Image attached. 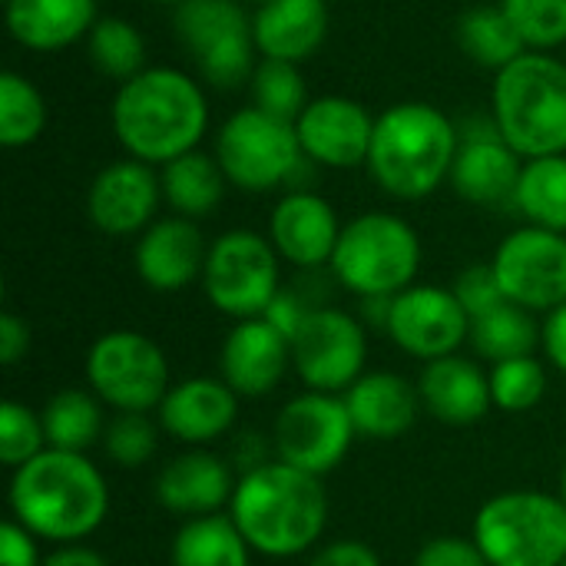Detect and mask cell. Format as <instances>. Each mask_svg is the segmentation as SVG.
Wrapping results in <instances>:
<instances>
[{
	"mask_svg": "<svg viewBox=\"0 0 566 566\" xmlns=\"http://www.w3.org/2000/svg\"><path fill=\"white\" fill-rule=\"evenodd\" d=\"M10 517L36 541L80 544L96 534L109 514V488L103 471L73 451L46 448L10 474Z\"/></svg>",
	"mask_w": 566,
	"mask_h": 566,
	"instance_id": "1",
	"label": "cell"
},
{
	"mask_svg": "<svg viewBox=\"0 0 566 566\" xmlns=\"http://www.w3.org/2000/svg\"><path fill=\"white\" fill-rule=\"evenodd\" d=\"M109 119L126 156L166 166L176 156L199 149L209 126V103L186 70L146 66L119 83Z\"/></svg>",
	"mask_w": 566,
	"mask_h": 566,
	"instance_id": "2",
	"label": "cell"
},
{
	"mask_svg": "<svg viewBox=\"0 0 566 566\" xmlns=\"http://www.w3.org/2000/svg\"><path fill=\"white\" fill-rule=\"evenodd\" d=\"M229 517L255 554L289 560L322 541L328 497L322 478L275 458L239 478Z\"/></svg>",
	"mask_w": 566,
	"mask_h": 566,
	"instance_id": "3",
	"label": "cell"
},
{
	"mask_svg": "<svg viewBox=\"0 0 566 566\" xmlns=\"http://www.w3.org/2000/svg\"><path fill=\"white\" fill-rule=\"evenodd\" d=\"M458 146L461 136L438 106L408 99L375 116L365 166L388 196L415 202L438 192L451 179Z\"/></svg>",
	"mask_w": 566,
	"mask_h": 566,
	"instance_id": "4",
	"label": "cell"
},
{
	"mask_svg": "<svg viewBox=\"0 0 566 566\" xmlns=\"http://www.w3.org/2000/svg\"><path fill=\"white\" fill-rule=\"evenodd\" d=\"M491 123L521 159L566 156V63L527 50L494 73Z\"/></svg>",
	"mask_w": 566,
	"mask_h": 566,
	"instance_id": "5",
	"label": "cell"
},
{
	"mask_svg": "<svg viewBox=\"0 0 566 566\" xmlns=\"http://www.w3.org/2000/svg\"><path fill=\"white\" fill-rule=\"evenodd\" d=\"M491 566H560L566 504L547 491H504L481 504L471 531Z\"/></svg>",
	"mask_w": 566,
	"mask_h": 566,
	"instance_id": "6",
	"label": "cell"
},
{
	"mask_svg": "<svg viewBox=\"0 0 566 566\" xmlns=\"http://www.w3.org/2000/svg\"><path fill=\"white\" fill-rule=\"evenodd\" d=\"M332 275L358 298H395L415 285L421 269V239L395 212H365L342 226Z\"/></svg>",
	"mask_w": 566,
	"mask_h": 566,
	"instance_id": "7",
	"label": "cell"
},
{
	"mask_svg": "<svg viewBox=\"0 0 566 566\" xmlns=\"http://www.w3.org/2000/svg\"><path fill=\"white\" fill-rule=\"evenodd\" d=\"M216 159L242 192H272L285 186L305 159L295 123L259 106L235 109L216 133Z\"/></svg>",
	"mask_w": 566,
	"mask_h": 566,
	"instance_id": "8",
	"label": "cell"
},
{
	"mask_svg": "<svg viewBox=\"0 0 566 566\" xmlns=\"http://www.w3.org/2000/svg\"><path fill=\"white\" fill-rule=\"evenodd\" d=\"M90 391L116 415L159 411L169 395V365L163 348L129 328L99 335L86 352Z\"/></svg>",
	"mask_w": 566,
	"mask_h": 566,
	"instance_id": "9",
	"label": "cell"
},
{
	"mask_svg": "<svg viewBox=\"0 0 566 566\" xmlns=\"http://www.w3.org/2000/svg\"><path fill=\"white\" fill-rule=\"evenodd\" d=\"M199 282L216 312L235 322L262 318L282 292L279 252L252 229H229L209 245Z\"/></svg>",
	"mask_w": 566,
	"mask_h": 566,
	"instance_id": "10",
	"label": "cell"
},
{
	"mask_svg": "<svg viewBox=\"0 0 566 566\" xmlns=\"http://www.w3.org/2000/svg\"><path fill=\"white\" fill-rule=\"evenodd\" d=\"M176 36L212 86L232 90L259 66L252 17L239 0H186L176 7Z\"/></svg>",
	"mask_w": 566,
	"mask_h": 566,
	"instance_id": "11",
	"label": "cell"
},
{
	"mask_svg": "<svg viewBox=\"0 0 566 566\" xmlns=\"http://www.w3.org/2000/svg\"><path fill=\"white\" fill-rule=\"evenodd\" d=\"M355 438L358 431L352 424L345 398L325 391H305L292 398L279 411L272 431L275 458L315 478L335 471L348 458Z\"/></svg>",
	"mask_w": 566,
	"mask_h": 566,
	"instance_id": "12",
	"label": "cell"
},
{
	"mask_svg": "<svg viewBox=\"0 0 566 566\" xmlns=\"http://www.w3.org/2000/svg\"><path fill=\"white\" fill-rule=\"evenodd\" d=\"M368 361L365 325L342 308H312L292 338V368L308 391L345 395Z\"/></svg>",
	"mask_w": 566,
	"mask_h": 566,
	"instance_id": "13",
	"label": "cell"
},
{
	"mask_svg": "<svg viewBox=\"0 0 566 566\" xmlns=\"http://www.w3.org/2000/svg\"><path fill=\"white\" fill-rule=\"evenodd\" d=\"M507 302L554 312L566 302V235L541 226L514 229L491 259Z\"/></svg>",
	"mask_w": 566,
	"mask_h": 566,
	"instance_id": "14",
	"label": "cell"
},
{
	"mask_svg": "<svg viewBox=\"0 0 566 566\" xmlns=\"http://www.w3.org/2000/svg\"><path fill=\"white\" fill-rule=\"evenodd\" d=\"M385 332L391 342L421 361L454 355L471 332V315L458 302L454 289L444 285H411L391 298Z\"/></svg>",
	"mask_w": 566,
	"mask_h": 566,
	"instance_id": "15",
	"label": "cell"
},
{
	"mask_svg": "<svg viewBox=\"0 0 566 566\" xmlns=\"http://www.w3.org/2000/svg\"><path fill=\"white\" fill-rule=\"evenodd\" d=\"M163 202V179L143 159H116L103 166L86 192L90 222L106 235H143L156 222Z\"/></svg>",
	"mask_w": 566,
	"mask_h": 566,
	"instance_id": "16",
	"label": "cell"
},
{
	"mask_svg": "<svg viewBox=\"0 0 566 566\" xmlns=\"http://www.w3.org/2000/svg\"><path fill=\"white\" fill-rule=\"evenodd\" d=\"M295 133L305 159L328 169H355L368 163L375 116L352 96L325 93L308 99L295 119Z\"/></svg>",
	"mask_w": 566,
	"mask_h": 566,
	"instance_id": "17",
	"label": "cell"
},
{
	"mask_svg": "<svg viewBox=\"0 0 566 566\" xmlns=\"http://www.w3.org/2000/svg\"><path fill=\"white\" fill-rule=\"evenodd\" d=\"M292 368V342L269 318H245L226 335L219 352L222 381L239 398H262L282 385Z\"/></svg>",
	"mask_w": 566,
	"mask_h": 566,
	"instance_id": "18",
	"label": "cell"
},
{
	"mask_svg": "<svg viewBox=\"0 0 566 566\" xmlns=\"http://www.w3.org/2000/svg\"><path fill=\"white\" fill-rule=\"evenodd\" d=\"M342 235V222L332 202L318 192L295 189L282 196L269 219V242L275 245L279 259L298 269L328 265Z\"/></svg>",
	"mask_w": 566,
	"mask_h": 566,
	"instance_id": "19",
	"label": "cell"
},
{
	"mask_svg": "<svg viewBox=\"0 0 566 566\" xmlns=\"http://www.w3.org/2000/svg\"><path fill=\"white\" fill-rule=\"evenodd\" d=\"M209 245L196 226V219L186 216H166L156 219L136 242L133 262L143 285L153 292H179L202 279Z\"/></svg>",
	"mask_w": 566,
	"mask_h": 566,
	"instance_id": "20",
	"label": "cell"
},
{
	"mask_svg": "<svg viewBox=\"0 0 566 566\" xmlns=\"http://www.w3.org/2000/svg\"><path fill=\"white\" fill-rule=\"evenodd\" d=\"M235 484L239 481L232 478V468L222 458L196 448V451L176 454L172 461L159 468L153 481V494L163 511L192 521V517H209L229 507Z\"/></svg>",
	"mask_w": 566,
	"mask_h": 566,
	"instance_id": "21",
	"label": "cell"
},
{
	"mask_svg": "<svg viewBox=\"0 0 566 566\" xmlns=\"http://www.w3.org/2000/svg\"><path fill=\"white\" fill-rule=\"evenodd\" d=\"M239 421V395L222 378H186L159 405V428L192 448L212 444Z\"/></svg>",
	"mask_w": 566,
	"mask_h": 566,
	"instance_id": "22",
	"label": "cell"
},
{
	"mask_svg": "<svg viewBox=\"0 0 566 566\" xmlns=\"http://www.w3.org/2000/svg\"><path fill=\"white\" fill-rule=\"evenodd\" d=\"M418 395L431 418L451 428L478 424L491 408V371H484L468 355H444L434 361H424L418 375Z\"/></svg>",
	"mask_w": 566,
	"mask_h": 566,
	"instance_id": "23",
	"label": "cell"
},
{
	"mask_svg": "<svg viewBox=\"0 0 566 566\" xmlns=\"http://www.w3.org/2000/svg\"><path fill=\"white\" fill-rule=\"evenodd\" d=\"M521 169L524 159L504 143V136L491 123L488 133L461 139L451 166V186L461 199L474 206H501V202H514Z\"/></svg>",
	"mask_w": 566,
	"mask_h": 566,
	"instance_id": "24",
	"label": "cell"
},
{
	"mask_svg": "<svg viewBox=\"0 0 566 566\" xmlns=\"http://www.w3.org/2000/svg\"><path fill=\"white\" fill-rule=\"evenodd\" d=\"M352 424L358 438L371 441H395L405 438L421 415V395L418 385L395 371H365L345 395Z\"/></svg>",
	"mask_w": 566,
	"mask_h": 566,
	"instance_id": "25",
	"label": "cell"
},
{
	"mask_svg": "<svg viewBox=\"0 0 566 566\" xmlns=\"http://www.w3.org/2000/svg\"><path fill=\"white\" fill-rule=\"evenodd\" d=\"M252 36L262 60L302 63L328 36L325 0H265L252 13Z\"/></svg>",
	"mask_w": 566,
	"mask_h": 566,
	"instance_id": "26",
	"label": "cell"
},
{
	"mask_svg": "<svg viewBox=\"0 0 566 566\" xmlns=\"http://www.w3.org/2000/svg\"><path fill=\"white\" fill-rule=\"evenodd\" d=\"M96 0H3L7 33L36 53H56L90 36L96 27Z\"/></svg>",
	"mask_w": 566,
	"mask_h": 566,
	"instance_id": "27",
	"label": "cell"
},
{
	"mask_svg": "<svg viewBox=\"0 0 566 566\" xmlns=\"http://www.w3.org/2000/svg\"><path fill=\"white\" fill-rule=\"evenodd\" d=\"M163 199L172 206L176 216L186 219H202L209 216L226 192V172L216 159V153L206 149H189L186 156H176L172 163L163 166Z\"/></svg>",
	"mask_w": 566,
	"mask_h": 566,
	"instance_id": "28",
	"label": "cell"
},
{
	"mask_svg": "<svg viewBox=\"0 0 566 566\" xmlns=\"http://www.w3.org/2000/svg\"><path fill=\"white\" fill-rule=\"evenodd\" d=\"M252 554L229 514H209L176 531L169 566H252Z\"/></svg>",
	"mask_w": 566,
	"mask_h": 566,
	"instance_id": "29",
	"label": "cell"
},
{
	"mask_svg": "<svg viewBox=\"0 0 566 566\" xmlns=\"http://www.w3.org/2000/svg\"><path fill=\"white\" fill-rule=\"evenodd\" d=\"M40 421L46 431V448H56V451L86 454L106 434L103 401L83 388H63L50 395L40 411Z\"/></svg>",
	"mask_w": 566,
	"mask_h": 566,
	"instance_id": "30",
	"label": "cell"
},
{
	"mask_svg": "<svg viewBox=\"0 0 566 566\" xmlns=\"http://www.w3.org/2000/svg\"><path fill=\"white\" fill-rule=\"evenodd\" d=\"M468 342H471L474 355H481L491 365L511 361V358H527L541 345V325L534 322V312H527L514 302H501L491 312L471 318Z\"/></svg>",
	"mask_w": 566,
	"mask_h": 566,
	"instance_id": "31",
	"label": "cell"
},
{
	"mask_svg": "<svg viewBox=\"0 0 566 566\" xmlns=\"http://www.w3.org/2000/svg\"><path fill=\"white\" fill-rule=\"evenodd\" d=\"M458 43H461L464 56H471L474 63L494 70V73L511 66L517 56H524L531 50L501 3H484V7H471L468 13H461Z\"/></svg>",
	"mask_w": 566,
	"mask_h": 566,
	"instance_id": "32",
	"label": "cell"
},
{
	"mask_svg": "<svg viewBox=\"0 0 566 566\" xmlns=\"http://www.w3.org/2000/svg\"><path fill=\"white\" fill-rule=\"evenodd\" d=\"M514 206L531 226L566 235V156L524 159Z\"/></svg>",
	"mask_w": 566,
	"mask_h": 566,
	"instance_id": "33",
	"label": "cell"
},
{
	"mask_svg": "<svg viewBox=\"0 0 566 566\" xmlns=\"http://www.w3.org/2000/svg\"><path fill=\"white\" fill-rule=\"evenodd\" d=\"M86 53H90V63L116 83H126L146 70L143 33L123 17H99L86 36Z\"/></svg>",
	"mask_w": 566,
	"mask_h": 566,
	"instance_id": "34",
	"label": "cell"
},
{
	"mask_svg": "<svg viewBox=\"0 0 566 566\" xmlns=\"http://www.w3.org/2000/svg\"><path fill=\"white\" fill-rule=\"evenodd\" d=\"M46 129V99L43 93L20 73H0V143L7 149H20L40 139Z\"/></svg>",
	"mask_w": 566,
	"mask_h": 566,
	"instance_id": "35",
	"label": "cell"
},
{
	"mask_svg": "<svg viewBox=\"0 0 566 566\" xmlns=\"http://www.w3.org/2000/svg\"><path fill=\"white\" fill-rule=\"evenodd\" d=\"M252 86V106L295 123L302 116V109L308 106V86L298 73V63H285V60H262L249 80Z\"/></svg>",
	"mask_w": 566,
	"mask_h": 566,
	"instance_id": "36",
	"label": "cell"
},
{
	"mask_svg": "<svg viewBox=\"0 0 566 566\" xmlns=\"http://www.w3.org/2000/svg\"><path fill=\"white\" fill-rule=\"evenodd\" d=\"M544 395H547V371L534 355L491 365L494 408H501L507 415H524V411L537 408L544 401Z\"/></svg>",
	"mask_w": 566,
	"mask_h": 566,
	"instance_id": "37",
	"label": "cell"
},
{
	"mask_svg": "<svg viewBox=\"0 0 566 566\" xmlns=\"http://www.w3.org/2000/svg\"><path fill=\"white\" fill-rule=\"evenodd\" d=\"M501 7L531 50L566 43V0H501Z\"/></svg>",
	"mask_w": 566,
	"mask_h": 566,
	"instance_id": "38",
	"label": "cell"
},
{
	"mask_svg": "<svg viewBox=\"0 0 566 566\" xmlns=\"http://www.w3.org/2000/svg\"><path fill=\"white\" fill-rule=\"evenodd\" d=\"M40 451H46V431L36 411H30L20 401L0 405V464L17 471L27 461H33Z\"/></svg>",
	"mask_w": 566,
	"mask_h": 566,
	"instance_id": "39",
	"label": "cell"
},
{
	"mask_svg": "<svg viewBox=\"0 0 566 566\" xmlns=\"http://www.w3.org/2000/svg\"><path fill=\"white\" fill-rule=\"evenodd\" d=\"M103 448L116 468H143L159 448V428L149 421V415H116L106 424Z\"/></svg>",
	"mask_w": 566,
	"mask_h": 566,
	"instance_id": "40",
	"label": "cell"
},
{
	"mask_svg": "<svg viewBox=\"0 0 566 566\" xmlns=\"http://www.w3.org/2000/svg\"><path fill=\"white\" fill-rule=\"evenodd\" d=\"M454 295H458V302L464 305V312H468L471 318L491 312V308L501 305V302H507L504 292H501V282H497L491 262H488V265H468V269L458 275V282H454Z\"/></svg>",
	"mask_w": 566,
	"mask_h": 566,
	"instance_id": "41",
	"label": "cell"
},
{
	"mask_svg": "<svg viewBox=\"0 0 566 566\" xmlns=\"http://www.w3.org/2000/svg\"><path fill=\"white\" fill-rule=\"evenodd\" d=\"M415 566H491L488 557L481 554V547L474 544V537H434L428 541L418 557Z\"/></svg>",
	"mask_w": 566,
	"mask_h": 566,
	"instance_id": "42",
	"label": "cell"
},
{
	"mask_svg": "<svg viewBox=\"0 0 566 566\" xmlns=\"http://www.w3.org/2000/svg\"><path fill=\"white\" fill-rule=\"evenodd\" d=\"M308 566H381V557L365 541L345 537V541H332L318 547Z\"/></svg>",
	"mask_w": 566,
	"mask_h": 566,
	"instance_id": "43",
	"label": "cell"
},
{
	"mask_svg": "<svg viewBox=\"0 0 566 566\" xmlns=\"http://www.w3.org/2000/svg\"><path fill=\"white\" fill-rule=\"evenodd\" d=\"M36 554V537L20 527L13 517L0 527V566H40Z\"/></svg>",
	"mask_w": 566,
	"mask_h": 566,
	"instance_id": "44",
	"label": "cell"
},
{
	"mask_svg": "<svg viewBox=\"0 0 566 566\" xmlns=\"http://www.w3.org/2000/svg\"><path fill=\"white\" fill-rule=\"evenodd\" d=\"M308 312H312V308H305V305H302V298H298L295 292H285V289H282L262 318H269V322H272V325H275L289 342H292V338H295V332L302 328V322L308 318Z\"/></svg>",
	"mask_w": 566,
	"mask_h": 566,
	"instance_id": "45",
	"label": "cell"
},
{
	"mask_svg": "<svg viewBox=\"0 0 566 566\" xmlns=\"http://www.w3.org/2000/svg\"><path fill=\"white\" fill-rule=\"evenodd\" d=\"M30 348V328L20 315L13 312H3L0 315V365L3 368H13Z\"/></svg>",
	"mask_w": 566,
	"mask_h": 566,
	"instance_id": "46",
	"label": "cell"
},
{
	"mask_svg": "<svg viewBox=\"0 0 566 566\" xmlns=\"http://www.w3.org/2000/svg\"><path fill=\"white\" fill-rule=\"evenodd\" d=\"M541 348H544L547 361L557 365V371L566 375V302L560 308L547 312V318L541 325Z\"/></svg>",
	"mask_w": 566,
	"mask_h": 566,
	"instance_id": "47",
	"label": "cell"
},
{
	"mask_svg": "<svg viewBox=\"0 0 566 566\" xmlns=\"http://www.w3.org/2000/svg\"><path fill=\"white\" fill-rule=\"evenodd\" d=\"M40 566H109V560L93 551V547H83V544H63L56 547L50 557H43Z\"/></svg>",
	"mask_w": 566,
	"mask_h": 566,
	"instance_id": "48",
	"label": "cell"
},
{
	"mask_svg": "<svg viewBox=\"0 0 566 566\" xmlns=\"http://www.w3.org/2000/svg\"><path fill=\"white\" fill-rule=\"evenodd\" d=\"M153 3H163V7H182L186 0H153Z\"/></svg>",
	"mask_w": 566,
	"mask_h": 566,
	"instance_id": "49",
	"label": "cell"
},
{
	"mask_svg": "<svg viewBox=\"0 0 566 566\" xmlns=\"http://www.w3.org/2000/svg\"><path fill=\"white\" fill-rule=\"evenodd\" d=\"M560 497H564V504H566V464H564V474H560Z\"/></svg>",
	"mask_w": 566,
	"mask_h": 566,
	"instance_id": "50",
	"label": "cell"
},
{
	"mask_svg": "<svg viewBox=\"0 0 566 566\" xmlns=\"http://www.w3.org/2000/svg\"><path fill=\"white\" fill-rule=\"evenodd\" d=\"M239 3H245V7H262L265 0H239Z\"/></svg>",
	"mask_w": 566,
	"mask_h": 566,
	"instance_id": "51",
	"label": "cell"
},
{
	"mask_svg": "<svg viewBox=\"0 0 566 566\" xmlns=\"http://www.w3.org/2000/svg\"><path fill=\"white\" fill-rule=\"evenodd\" d=\"M560 566H566V560H564V564H560Z\"/></svg>",
	"mask_w": 566,
	"mask_h": 566,
	"instance_id": "52",
	"label": "cell"
}]
</instances>
